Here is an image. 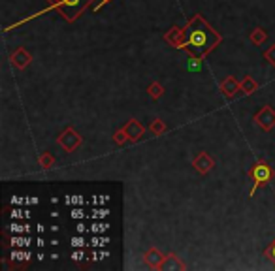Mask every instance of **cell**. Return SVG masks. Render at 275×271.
Here are the masks:
<instances>
[{
  "label": "cell",
  "mask_w": 275,
  "mask_h": 271,
  "mask_svg": "<svg viewBox=\"0 0 275 271\" xmlns=\"http://www.w3.org/2000/svg\"><path fill=\"white\" fill-rule=\"evenodd\" d=\"M85 217V213H83V209H72V219H83Z\"/></svg>",
  "instance_id": "cell-11"
},
{
  "label": "cell",
  "mask_w": 275,
  "mask_h": 271,
  "mask_svg": "<svg viewBox=\"0 0 275 271\" xmlns=\"http://www.w3.org/2000/svg\"><path fill=\"white\" fill-rule=\"evenodd\" d=\"M85 230H87V228H85V224H77V232H79V234H83Z\"/></svg>",
  "instance_id": "cell-15"
},
{
  "label": "cell",
  "mask_w": 275,
  "mask_h": 271,
  "mask_svg": "<svg viewBox=\"0 0 275 271\" xmlns=\"http://www.w3.org/2000/svg\"><path fill=\"white\" fill-rule=\"evenodd\" d=\"M10 228H12V232H15V234H21V232H25V224H23V226H19L17 222H14V224H12Z\"/></svg>",
  "instance_id": "cell-12"
},
{
  "label": "cell",
  "mask_w": 275,
  "mask_h": 271,
  "mask_svg": "<svg viewBox=\"0 0 275 271\" xmlns=\"http://www.w3.org/2000/svg\"><path fill=\"white\" fill-rule=\"evenodd\" d=\"M106 230H107V222H94V224H91V232H94V234L106 232Z\"/></svg>",
  "instance_id": "cell-4"
},
{
  "label": "cell",
  "mask_w": 275,
  "mask_h": 271,
  "mask_svg": "<svg viewBox=\"0 0 275 271\" xmlns=\"http://www.w3.org/2000/svg\"><path fill=\"white\" fill-rule=\"evenodd\" d=\"M21 217H25V213H23L21 209H14V213H12V219L17 220V219H21Z\"/></svg>",
  "instance_id": "cell-13"
},
{
  "label": "cell",
  "mask_w": 275,
  "mask_h": 271,
  "mask_svg": "<svg viewBox=\"0 0 275 271\" xmlns=\"http://www.w3.org/2000/svg\"><path fill=\"white\" fill-rule=\"evenodd\" d=\"M200 68H202V62H200L198 59H190L189 64H187V70H189V72H200Z\"/></svg>",
  "instance_id": "cell-5"
},
{
  "label": "cell",
  "mask_w": 275,
  "mask_h": 271,
  "mask_svg": "<svg viewBox=\"0 0 275 271\" xmlns=\"http://www.w3.org/2000/svg\"><path fill=\"white\" fill-rule=\"evenodd\" d=\"M272 256H274V258H275V247H274V249H272Z\"/></svg>",
  "instance_id": "cell-17"
},
{
  "label": "cell",
  "mask_w": 275,
  "mask_h": 271,
  "mask_svg": "<svg viewBox=\"0 0 275 271\" xmlns=\"http://www.w3.org/2000/svg\"><path fill=\"white\" fill-rule=\"evenodd\" d=\"M270 177H272V169H270V166H266V164H258V166H255V169H253L255 185H264V183H268Z\"/></svg>",
  "instance_id": "cell-3"
},
{
  "label": "cell",
  "mask_w": 275,
  "mask_h": 271,
  "mask_svg": "<svg viewBox=\"0 0 275 271\" xmlns=\"http://www.w3.org/2000/svg\"><path fill=\"white\" fill-rule=\"evenodd\" d=\"M72 258H74V260H83V253H81V251H77V253L72 254Z\"/></svg>",
  "instance_id": "cell-14"
},
{
  "label": "cell",
  "mask_w": 275,
  "mask_h": 271,
  "mask_svg": "<svg viewBox=\"0 0 275 271\" xmlns=\"http://www.w3.org/2000/svg\"><path fill=\"white\" fill-rule=\"evenodd\" d=\"M83 245H85V239H83V237H72V247L79 249V247H83Z\"/></svg>",
  "instance_id": "cell-10"
},
{
  "label": "cell",
  "mask_w": 275,
  "mask_h": 271,
  "mask_svg": "<svg viewBox=\"0 0 275 271\" xmlns=\"http://www.w3.org/2000/svg\"><path fill=\"white\" fill-rule=\"evenodd\" d=\"M91 0H53V4L64 14L66 19H74Z\"/></svg>",
  "instance_id": "cell-2"
},
{
  "label": "cell",
  "mask_w": 275,
  "mask_h": 271,
  "mask_svg": "<svg viewBox=\"0 0 275 271\" xmlns=\"http://www.w3.org/2000/svg\"><path fill=\"white\" fill-rule=\"evenodd\" d=\"M217 40L219 38L213 34V30H209L204 25V21L198 19V29H196V21H194L185 32V47L196 55H202L211 49L217 44Z\"/></svg>",
  "instance_id": "cell-1"
},
{
  "label": "cell",
  "mask_w": 275,
  "mask_h": 271,
  "mask_svg": "<svg viewBox=\"0 0 275 271\" xmlns=\"http://www.w3.org/2000/svg\"><path fill=\"white\" fill-rule=\"evenodd\" d=\"M23 202H25V200H21V198H14V200H12L14 205H19V203H23Z\"/></svg>",
  "instance_id": "cell-16"
},
{
  "label": "cell",
  "mask_w": 275,
  "mask_h": 271,
  "mask_svg": "<svg viewBox=\"0 0 275 271\" xmlns=\"http://www.w3.org/2000/svg\"><path fill=\"white\" fill-rule=\"evenodd\" d=\"M12 243H14V245H19V247H29V245H31V239H29V237H14Z\"/></svg>",
  "instance_id": "cell-6"
},
{
  "label": "cell",
  "mask_w": 275,
  "mask_h": 271,
  "mask_svg": "<svg viewBox=\"0 0 275 271\" xmlns=\"http://www.w3.org/2000/svg\"><path fill=\"white\" fill-rule=\"evenodd\" d=\"M107 215H109L107 209H94V211H92V219H106Z\"/></svg>",
  "instance_id": "cell-7"
},
{
  "label": "cell",
  "mask_w": 275,
  "mask_h": 271,
  "mask_svg": "<svg viewBox=\"0 0 275 271\" xmlns=\"http://www.w3.org/2000/svg\"><path fill=\"white\" fill-rule=\"evenodd\" d=\"M107 241H109L107 237H92V241H91V245H92V247H104V245H106Z\"/></svg>",
  "instance_id": "cell-8"
},
{
  "label": "cell",
  "mask_w": 275,
  "mask_h": 271,
  "mask_svg": "<svg viewBox=\"0 0 275 271\" xmlns=\"http://www.w3.org/2000/svg\"><path fill=\"white\" fill-rule=\"evenodd\" d=\"M66 203H70V205H72V203H74V205H83V198H81V196H68V198H66Z\"/></svg>",
  "instance_id": "cell-9"
}]
</instances>
